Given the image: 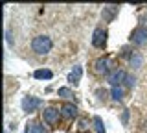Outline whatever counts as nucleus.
<instances>
[{"instance_id":"obj_11","label":"nucleus","mask_w":147,"mask_h":133,"mask_svg":"<svg viewBox=\"0 0 147 133\" xmlns=\"http://www.w3.org/2000/svg\"><path fill=\"white\" fill-rule=\"evenodd\" d=\"M37 80H52V70H48V68H40V70H35V74H33Z\"/></svg>"},{"instance_id":"obj_12","label":"nucleus","mask_w":147,"mask_h":133,"mask_svg":"<svg viewBox=\"0 0 147 133\" xmlns=\"http://www.w3.org/2000/svg\"><path fill=\"white\" fill-rule=\"evenodd\" d=\"M110 94H112V98H114V100H118V102H119V100L123 98V89H121L119 85H116V87H112Z\"/></svg>"},{"instance_id":"obj_20","label":"nucleus","mask_w":147,"mask_h":133,"mask_svg":"<svg viewBox=\"0 0 147 133\" xmlns=\"http://www.w3.org/2000/svg\"><path fill=\"white\" fill-rule=\"evenodd\" d=\"M85 128H86V122L81 120V122H79V130H85Z\"/></svg>"},{"instance_id":"obj_8","label":"nucleus","mask_w":147,"mask_h":133,"mask_svg":"<svg viewBox=\"0 0 147 133\" xmlns=\"http://www.w3.org/2000/svg\"><path fill=\"white\" fill-rule=\"evenodd\" d=\"M61 115H63V118H66V120H72V118L77 117V107L72 105V104H64L61 107Z\"/></svg>"},{"instance_id":"obj_1","label":"nucleus","mask_w":147,"mask_h":133,"mask_svg":"<svg viewBox=\"0 0 147 133\" xmlns=\"http://www.w3.org/2000/svg\"><path fill=\"white\" fill-rule=\"evenodd\" d=\"M31 48L37 54H48L52 50V39L48 35H37V37L31 41Z\"/></svg>"},{"instance_id":"obj_4","label":"nucleus","mask_w":147,"mask_h":133,"mask_svg":"<svg viewBox=\"0 0 147 133\" xmlns=\"http://www.w3.org/2000/svg\"><path fill=\"white\" fill-rule=\"evenodd\" d=\"M92 44H94L96 48H103L105 44H107V31L103 28H98L94 31V37H92Z\"/></svg>"},{"instance_id":"obj_9","label":"nucleus","mask_w":147,"mask_h":133,"mask_svg":"<svg viewBox=\"0 0 147 133\" xmlns=\"http://www.w3.org/2000/svg\"><path fill=\"white\" fill-rule=\"evenodd\" d=\"M116 15H118V6H105L103 11H101V17H103L105 22H112Z\"/></svg>"},{"instance_id":"obj_3","label":"nucleus","mask_w":147,"mask_h":133,"mask_svg":"<svg viewBox=\"0 0 147 133\" xmlns=\"http://www.w3.org/2000/svg\"><path fill=\"white\" fill-rule=\"evenodd\" d=\"M40 104H42V100H40V98H35V96H26V98L22 100V109H24L26 113H33Z\"/></svg>"},{"instance_id":"obj_15","label":"nucleus","mask_w":147,"mask_h":133,"mask_svg":"<svg viewBox=\"0 0 147 133\" xmlns=\"http://www.w3.org/2000/svg\"><path fill=\"white\" fill-rule=\"evenodd\" d=\"M59 96H63V98H70L72 91L68 89V87H61V89H59Z\"/></svg>"},{"instance_id":"obj_17","label":"nucleus","mask_w":147,"mask_h":133,"mask_svg":"<svg viewBox=\"0 0 147 133\" xmlns=\"http://www.w3.org/2000/svg\"><path fill=\"white\" fill-rule=\"evenodd\" d=\"M134 81H136V80H134V76L127 74V76H125V80H123V83H125L127 87H132V85H134Z\"/></svg>"},{"instance_id":"obj_6","label":"nucleus","mask_w":147,"mask_h":133,"mask_svg":"<svg viewBox=\"0 0 147 133\" xmlns=\"http://www.w3.org/2000/svg\"><path fill=\"white\" fill-rule=\"evenodd\" d=\"M42 118H44L46 124H50V126H55V124H57V120H59V111H57L55 107H48V109H44Z\"/></svg>"},{"instance_id":"obj_19","label":"nucleus","mask_w":147,"mask_h":133,"mask_svg":"<svg viewBox=\"0 0 147 133\" xmlns=\"http://www.w3.org/2000/svg\"><path fill=\"white\" fill-rule=\"evenodd\" d=\"M98 96L105 100V98H107V91H101V89H99V91H98Z\"/></svg>"},{"instance_id":"obj_7","label":"nucleus","mask_w":147,"mask_h":133,"mask_svg":"<svg viewBox=\"0 0 147 133\" xmlns=\"http://www.w3.org/2000/svg\"><path fill=\"white\" fill-rule=\"evenodd\" d=\"M110 61H109V57H99L98 61H96V65H94V70H96V74H110Z\"/></svg>"},{"instance_id":"obj_16","label":"nucleus","mask_w":147,"mask_h":133,"mask_svg":"<svg viewBox=\"0 0 147 133\" xmlns=\"http://www.w3.org/2000/svg\"><path fill=\"white\" fill-rule=\"evenodd\" d=\"M26 133H39V126H37V124H28Z\"/></svg>"},{"instance_id":"obj_18","label":"nucleus","mask_w":147,"mask_h":133,"mask_svg":"<svg viewBox=\"0 0 147 133\" xmlns=\"http://www.w3.org/2000/svg\"><path fill=\"white\" fill-rule=\"evenodd\" d=\"M121 120H123V124H127V120H129V111H123V115H121Z\"/></svg>"},{"instance_id":"obj_2","label":"nucleus","mask_w":147,"mask_h":133,"mask_svg":"<svg viewBox=\"0 0 147 133\" xmlns=\"http://www.w3.org/2000/svg\"><path fill=\"white\" fill-rule=\"evenodd\" d=\"M131 41L136 44V46L145 44L147 43V28L145 26H138V28H134V31H132V35H131Z\"/></svg>"},{"instance_id":"obj_10","label":"nucleus","mask_w":147,"mask_h":133,"mask_svg":"<svg viewBox=\"0 0 147 133\" xmlns=\"http://www.w3.org/2000/svg\"><path fill=\"white\" fill-rule=\"evenodd\" d=\"M81 74H83V68L81 67H74V70L68 74V81L74 85H77L79 83V80H81Z\"/></svg>"},{"instance_id":"obj_13","label":"nucleus","mask_w":147,"mask_h":133,"mask_svg":"<svg viewBox=\"0 0 147 133\" xmlns=\"http://www.w3.org/2000/svg\"><path fill=\"white\" fill-rule=\"evenodd\" d=\"M131 65L134 67V68H140V67H142V56H140V54H132V57H131Z\"/></svg>"},{"instance_id":"obj_21","label":"nucleus","mask_w":147,"mask_h":133,"mask_svg":"<svg viewBox=\"0 0 147 133\" xmlns=\"http://www.w3.org/2000/svg\"><path fill=\"white\" fill-rule=\"evenodd\" d=\"M39 133H48V131H46L44 128H40V126H39Z\"/></svg>"},{"instance_id":"obj_5","label":"nucleus","mask_w":147,"mask_h":133,"mask_svg":"<svg viewBox=\"0 0 147 133\" xmlns=\"http://www.w3.org/2000/svg\"><path fill=\"white\" fill-rule=\"evenodd\" d=\"M125 76H127V74L121 70V68H114V70L107 76V81H109L112 87H116V85H119L123 80H125Z\"/></svg>"},{"instance_id":"obj_14","label":"nucleus","mask_w":147,"mask_h":133,"mask_svg":"<svg viewBox=\"0 0 147 133\" xmlns=\"http://www.w3.org/2000/svg\"><path fill=\"white\" fill-rule=\"evenodd\" d=\"M94 124H96V131L98 133H105V126H103L101 117H94Z\"/></svg>"}]
</instances>
